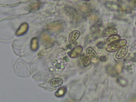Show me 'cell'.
Returning a JSON list of instances; mask_svg holds the SVG:
<instances>
[{
	"mask_svg": "<svg viewBox=\"0 0 136 102\" xmlns=\"http://www.w3.org/2000/svg\"><path fill=\"white\" fill-rule=\"evenodd\" d=\"M82 47L81 46H76L68 53L69 56L72 58H75L80 55L82 51Z\"/></svg>",
	"mask_w": 136,
	"mask_h": 102,
	"instance_id": "obj_1",
	"label": "cell"
},
{
	"mask_svg": "<svg viewBox=\"0 0 136 102\" xmlns=\"http://www.w3.org/2000/svg\"><path fill=\"white\" fill-rule=\"evenodd\" d=\"M126 44V41L125 39H121V40H117V41H114L113 42L111 43L109 45L113 47V48H115L116 50L120 48L121 47H122L123 46H125Z\"/></svg>",
	"mask_w": 136,
	"mask_h": 102,
	"instance_id": "obj_2",
	"label": "cell"
},
{
	"mask_svg": "<svg viewBox=\"0 0 136 102\" xmlns=\"http://www.w3.org/2000/svg\"><path fill=\"white\" fill-rule=\"evenodd\" d=\"M117 33H118V30L115 28L109 27L104 30L102 33V36L103 37H107L113 35H116Z\"/></svg>",
	"mask_w": 136,
	"mask_h": 102,
	"instance_id": "obj_3",
	"label": "cell"
},
{
	"mask_svg": "<svg viewBox=\"0 0 136 102\" xmlns=\"http://www.w3.org/2000/svg\"><path fill=\"white\" fill-rule=\"evenodd\" d=\"M80 32L78 30H75L71 33L69 37V42L71 44H73L75 43L79 37L80 36Z\"/></svg>",
	"mask_w": 136,
	"mask_h": 102,
	"instance_id": "obj_4",
	"label": "cell"
},
{
	"mask_svg": "<svg viewBox=\"0 0 136 102\" xmlns=\"http://www.w3.org/2000/svg\"><path fill=\"white\" fill-rule=\"evenodd\" d=\"M128 50V47L127 46H123L121 47V48L119 49L118 53L116 54V58L118 59L123 58L125 56Z\"/></svg>",
	"mask_w": 136,
	"mask_h": 102,
	"instance_id": "obj_5",
	"label": "cell"
},
{
	"mask_svg": "<svg viewBox=\"0 0 136 102\" xmlns=\"http://www.w3.org/2000/svg\"><path fill=\"white\" fill-rule=\"evenodd\" d=\"M86 53L87 55L89 56V58L92 59V60L96 61L98 59V55L96 52L94 51V49H93L92 47H88L87 49Z\"/></svg>",
	"mask_w": 136,
	"mask_h": 102,
	"instance_id": "obj_6",
	"label": "cell"
},
{
	"mask_svg": "<svg viewBox=\"0 0 136 102\" xmlns=\"http://www.w3.org/2000/svg\"><path fill=\"white\" fill-rule=\"evenodd\" d=\"M63 83V80L60 78H54V79H52L50 81V85L51 86L54 87H56L61 86Z\"/></svg>",
	"mask_w": 136,
	"mask_h": 102,
	"instance_id": "obj_7",
	"label": "cell"
},
{
	"mask_svg": "<svg viewBox=\"0 0 136 102\" xmlns=\"http://www.w3.org/2000/svg\"><path fill=\"white\" fill-rule=\"evenodd\" d=\"M28 25L27 23H23V24L21 25L20 28H19L17 32H16V34L17 35H21L27 32L28 29Z\"/></svg>",
	"mask_w": 136,
	"mask_h": 102,
	"instance_id": "obj_8",
	"label": "cell"
},
{
	"mask_svg": "<svg viewBox=\"0 0 136 102\" xmlns=\"http://www.w3.org/2000/svg\"><path fill=\"white\" fill-rule=\"evenodd\" d=\"M80 60L85 66H87L90 64V59L88 55H86L85 54H82V55L80 56Z\"/></svg>",
	"mask_w": 136,
	"mask_h": 102,
	"instance_id": "obj_9",
	"label": "cell"
},
{
	"mask_svg": "<svg viewBox=\"0 0 136 102\" xmlns=\"http://www.w3.org/2000/svg\"><path fill=\"white\" fill-rule=\"evenodd\" d=\"M105 6L106 8L111 10H116L119 9V5L118 4L112 2H107L105 3Z\"/></svg>",
	"mask_w": 136,
	"mask_h": 102,
	"instance_id": "obj_10",
	"label": "cell"
},
{
	"mask_svg": "<svg viewBox=\"0 0 136 102\" xmlns=\"http://www.w3.org/2000/svg\"><path fill=\"white\" fill-rule=\"evenodd\" d=\"M120 38H121L120 36H119V35H112V36H109L108 38L107 39L106 42H107V43H108V44H111L112 42L117 41V40H119L120 39Z\"/></svg>",
	"mask_w": 136,
	"mask_h": 102,
	"instance_id": "obj_11",
	"label": "cell"
},
{
	"mask_svg": "<svg viewBox=\"0 0 136 102\" xmlns=\"http://www.w3.org/2000/svg\"><path fill=\"white\" fill-rule=\"evenodd\" d=\"M117 82H118V84L121 85V86H125L128 85V81L125 78H123V77H119L117 79Z\"/></svg>",
	"mask_w": 136,
	"mask_h": 102,
	"instance_id": "obj_12",
	"label": "cell"
},
{
	"mask_svg": "<svg viewBox=\"0 0 136 102\" xmlns=\"http://www.w3.org/2000/svg\"><path fill=\"white\" fill-rule=\"evenodd\" d=\"M114 70H115L116 73L118 75V73H120L121 72L122 69V64L118 63V64L116 65L115 67H114Z\"/></svg>",
	"mask_w": 136,
	"mask_h": 102,
	"instance_id": "obj_13",
	"label": "cell"
},
{
	"mask_svg": "<svg viewBox=\"0 0 136 102\" xmlns=\"http://www.w3.org/2000/svg\"><path fill=\"white\" fill-rule=\"evenodd\" d=\"M38 44H37V40L36 38H34L32 41V48L33 50H35L37 48Z\"/></svg>",
	"mask_w": 136,
	"mask_h": 102,
	"instance_id": "obj_14",
	"label": "cell"
},
{
	"mask_svg": "<svg viewBox=\"0 0 136 102\" xmlns=\"http://www.w3.org/2000/svg\"><path fill=\"white\" fill-rule=\"evenodd\" d=\"M105 45H106L105 43H104L103 42H100L97 44V46L98 48L103 49V48H104V47Z\"/></svg>",
	"mask_w": 136,
	"mask_h": 102,
	"instance_id": "obj_15",
	"label": "cell"
},
{
	"mask_svg": "<svg viewBox=\"0 0 136 102\" xmlns=\"http://www.w3.org/2000/svg\"><path fill=\"white\" fill-rule=\"evenodd\" d=\"M131 8L133 9H136V0H132L131 3Z\"/></svg>",
	"mask_w": 136,
	"mask_h": 102,
	"instance_id": "obj_16",
	"label": "cell"
},
{
	"mask_svg": "<svg viewBox=\"0 0 136 102\" xmlns=\"http://www.w3.org/2000/svg\"><path fill=\"white\" fill-rule=\"evenodd\" d=\"M99 60L103 62H105L107 61V58L105 56H102L99 58Z\"/></svg>",
	"mask_w": 136,
	"mask_h": 102,
	"instance_id": "obj_17",
	"label": "cell"
},
{
	"mask_svg": "<svg viewBox=\"0 0 136 102\" xmlns=\"http://www.w3.org/2000/svg\"><path fill=\"white\" fill-rule=\"evenodd\" d=\"M134 55H135V58H136V53L134 54Z\"/></svg>",
	"mask_w": 136,
	"mask_h": 102,
	"instance_id": "obj_18",
	"label": "cell"
},
{
	"mask_svg": "<svg viewBox=\"0 0 136 102\" xmlns=\"http://www.w3.org/2000/svg\"></svg>",
	"mask_w": 136,
	"mask_h": 102,
	"instance_id": "obj_19",
	"label": "cell"
}]
</instances>
